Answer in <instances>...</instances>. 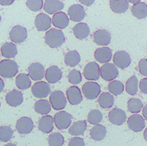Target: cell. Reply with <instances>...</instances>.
Segmentation results:
<instances>
[{"instance_id":"cell-51","label":"cell","mask_w":147,"mask_h":146,"mask_svg":"<svg viewBox=\"0 0 147 146\" xmlns=\"http://www.w3.org/2000/svg\"><path fill=\"white\" fill-rule=\"evenodd\" d=\"M4 146H17L16 144H13V143H8V144H6Z\"/></svg>"},{"instance_id":"cell-38","label":"cell","mask_w":147,"mask_h":146,"mask_svg":"<svg viewBox=\"0 0 147 146\" xmlns=\"http://www.w3.org/2000/svg\"><path fill=\"white\" fill-rule=\"evenodd\" d=\"M13 130L9 126H2L0 127V141L6 143L13 138Z\"/></svg>"},{"instance_id":"cell-3","label":"cell","mask_w":147,"mask_h":146,"mask_svg":"<svg viewBox=\"0 0 147 146\" xmlns=\"http://www.w3.org/2000/svg\"><path fill=\"white\" fill-rule=\"evenodd\" d=\"M50 106L56 110H61L66 108L67 101L63 92L55 90L51 93L50 96Z\"/></svg>"},{"instance_id":"cell-31","label":"cell","mask_w":147,"mask_h":146,"mask_svg":"<svg viewBox=\"0 0 147 146\" xmlns=\"http://www.w3.org/2000/svg\"><path fill=\"white\" fill-rule=\"evenodd\" d=\"M80 54L76 50L69 51L65 54V63L70 67H74L78 65L80 62Z\"/></svg>"},{"instance_id":"cell-40","label":"cell","mask_w":147,"mask_h":146,"mask_svg":"<svg viewBox=\"0 0 147 146\" xmlns=\"http://www.w3.org/2000/svg\"><path fill=\"white\" fill-rule=\"evenodd\" d=\"M88 120L91 124H98L103 120V114L99 110H92L88 115Z\"/></svg>"},{"instance_id":"cell-52","label":"cell","mask_w":147,"mask_h":146,"mask_svg":"<svg viewBox=\"0 0 147 146\" xmlns=\"http://www.w3.org/2000/svg\"><path fill=\"white\" fill-rule=\"evenodd\" d=\"M1 20H2V17H1V15H0V22H1Z\"/></svg>"},{"instance_id":"cell-17","label":"cell","mask_w":147,"mask_h":146,"mask_svg":"<svg viewBox=\"0 0 147 146\" xmlns=\"http://www.w3.org/2000/svg\"><path fill=\"white\" fill-rule=\"evenodd\" d=\"M35 27L39 31H45L51 27L52 20L50 16L45 13H40L35 18Z\"/></svg>"},{"instance_id":"cell-22","label":"cell","mask_w":147,"mask_h":146,"mask_svg":"<svg viewBox=\"0 0 147 146\" xmlns=\"http://www.w3.org/2000/svg\"><path fill=\"white\" fill-rule=\"evenodd\" d=\"M38 128L43 133L48 134L53 130L54 121L51 116H45L39 119L38 122Z\"/></svg>"},{"instance_id":"cell-8","label":"cell","mask_w":147,"mask_h":146,"mask_svg":"<svg viewBox=\"0 0 147 146\" xmlns=\"http://www.w3.org/2000/svg\"><path fill=\"white\" fill-rule=\"evenodd\" d=\"M83 74L86 79L97 81L100 79V67L95 62H90L85 65Z\"/></svg>"},{"instance_id":"cell-21","label":"cell","mask_w":147,"mask_h":146,"mask_svg":"<svg viewBox=\"0 0 147 146\" xmlns=\"http://www.w3.org/2000/svg\"><path fill=\"white\" fill-rule=\"evenodd\" d=\"M24 101L23 94L18 90H12L6 95V102L12 107H17L20 106Z\"/></svg>"},{"instance_id":"cell-1","label":"cell","mask_w":147,"mask_h":146,"mask_svg":"<svg viewBox=\"0 0 147 146\" xmlns=\"http://www.w3.org/2000/svg\"><path fill=\"white\" fill-rule=\"evenodd\" d=\"M65 35L61 30L52 28L47 31L45 36V43L51 48H58L65 42Z\"/></svg>"},{"instance_id":"cell-25","label":"cell","mask_w":147,"mask_h":146,"mask_svg":"<svg viewBox=\"0 0 147 146\" xmlns=\"http://www.w3.org/2000/svg\"><path fill=\"white\" fill-rule=\"evenodd\" d=\"M74 35L78 39H85L90 35V30L88 24L85 23H80L76 24L73 28Z\"/></svg>"},{"instance_id":"cell-39","label":"cell","mask_w":147,"mask_h":146,"mask_svg":"<svg viewBox=\"0 0 147 146\" xmlns=\"http://www.w3.org/2000/svg\"><path fill=\"white\" fill-rule=\"evenodd\" d=\"M63 143H64V138L59 132H55L49 136V146H63Z\"/></svg>"},{"instance_id":"cell-47","label":"cell","mask_w":147,"mask_h":146,"mask_svg":"<svg viewBox=\"0 0 147 146\" xmlns=\"http://www.w3.org/2000/svg\"><path fill=\"white\" fill-rule=\"evenodd\" d=\"M80 2L82 5H86V6H90V5L94 3V0H86V1H85V0H80Z\"/></svg>"},{"instance_id":"cell-50","label":"cell","mask_w":147,"mask_h":146,"mask_svg":"<svg viewBox=\"0 0 147 146\" xmlns=\"http://www.w3.org/2000/svg\"><path fill=\"white\" fill-rule=\"evenodd\" d=\"M129 2H130V3H134V4H136V3H138V2H140V0H130Z\"/></svg>"},{"instance_id":"cell-26","label":"cell","mask_w":147,"mask_h":146,"mask_svg":"<svg viewBox=\"0 0 147 146\" xmlns=\"http://www.w3.org/2000/svg\"><path fill=\"white\" fill-rule=\"evenodd\" d=\"M131 13L134 17L138 19H144L147 15V7L146 3L139 2L133 5L131 7Z\"/></svg>"},{"instance_id":"cell-46","label":"cell","mask_w":147,"mask_h":146,"mask_svg":"<svg viewBox=\"0 0 147 146\" xmlns=\"http://www.w3.org/2000/svg\"><path fill=\"white\" fill-rule=\"evenodd\" d=\"M13 2H14V0H0V5H5V6L12 5Z\"/></svg>"},{"instance_id":"cell-11","label":"cell","mask_w":147,"mask_h":146,"mask_svg":"<svg viewBox=\"0 0 147 146\" xmlns=\"http://www.w3.org/2000/svg\"><path fill=\"white\" fill-rule=\"evenodd\" d=\"M127 126L129 129L133 132H141L146 127V121L142 116L134 114L129 117L127 120Z\"/></svg>"},{"instance_id":"cell-48","label":"cell","mask_w":147,"mask_h":146,"mask_svg":"<svg viewBox=\"0 0 147 146\" xmlns=\"http://www.w3.org/2000/svg\"><path fill=\"white\" fill-rule=\"evenodd\" d=\"M4 88H5V83L3 80L0 78V93L4 90Z\"/></svg>"},{"instance_id":"cell-6","label":"cell","mask_w":147,"mask_h":146,"mask_svg":"<svg viewBox=\"0 0 147 146\" xmlns=\"http://www.w3.org/2000/svg\"><path fill=\"white\" fill-rule=\"evenodd\" d=\"M113 62H114V65L117 67V68H119L121 69H126L131 63V58L129 53L127 52L120 51L117 52L116 53H114V55L113 57Z\"/></svg>"},{"instance_id":"cell-42","label":"cell","mask_w":147,"mask_h":146,"mask_svg":"<svg viewBox=\"0 0 147 146\" xmlns=\"http://www.w3.org/2000/svg\"><path fill=\"white\" fill-rule=\"evenodd\" d=\"M26 6L30 10L37 12L42 8L43 1L42 0H28L26 2Z\"/></svg>"},{"instance_id":"cell-23","label":"cell","mask_w":147,"mask_h":146,"mask_svg":"<svg viewBox=\"0 0 147 146\" xmlns=\"http://www.w3.org/2000/svg\"><path fill=\"white\" fill-rule=\"evenodd\" d=\"M53 24L60 29L66 28L69 24V19L67 15L63 12H58L53 16Z\"/></svg>"},{"instance_id":"cell-5","label":"cell","mask_w":147,"mask_h":146,"mask_svg":"<svg viewBox=\"0 0 147 146\" xmlns=\"http://www.w3.org/2000/svg\"><path fill=\"white\" fill-rule=\"evenodd\" d=\"M71 116L66 111L58 112L53 118L55 126L60 130L67 129L71 125Z\"/></svg>"},{"instance_id":"cell-16","label":"cell","mask_w":147,"mask_h":146,"mask_svg":"<svg viewBox=\"0 0 147 146\" xmlns=\"http://www.w3.org/2000/svg\"><path fill=\"white\" fill-rule=\"evenodd\" d=\"M93 39L95 43L98 45L107 46L111 42V36L107 30L100 29L94 33Z\"/></svg>"},{"instance_id":"cell-24","label":"cell","mask_w":147,"mask_h":146,"mask_svg":"<svg viewBox=\"0 0 147 146\" xmlns=\"http://www.w3.org/2000/svg\"><path fill=\"white\" fill-rule=\"evenodd\" d=\"M64 8V3L57 0H47L45 2L44 10L48 14L53 15Z\"/></svg>"},{"instance_id":"cell-36","label":"cell","mask_w":147,"mask_h":146,"mask_svg":"<svg viewBox=\"0 0 147 146\" xmlns=\"http://www.w3.org/2000/svg\"><path fill=\"white\" fill-rule=\"evenodd\" d=\"M143 102L138 98H131L127 102V109L133 114H138L143 108Z\"/></svg>"},{"instance_id":"cell-41","label":"cell","mask_w":147,"mask_h":146,"mask_svg":"<svg viewBox=\"0 0 147 146\" xmlns=\"http://www.w3.org/2000/svg\"><path fill=\"white\" fill-rule=\"evenodd\" d=\"M68 79L71 84H74V85L79 84L82 79L81 73L78 70L74 69L69 72V75H68Z\"/></svg>"},{"instance_id":"cell-28","label":"cell","mask_w":147,"mask_h":146,"mask_svg":"<svg viewBox=\"0 0 147 146\" xmlns=\"http://www.w3.org/2000/svg\"><path fill=\"white\" fill-rule=\"evenodd\" d=\"M1 53L6 58H13L18 53L17 47L11 42H6L1 47Z\"/></svg>"},{"instance_id":"cell-43","label":"cell","mask_w":147,"mask_h":146,"mask_svg":"<svg viewBox=\"0 0 147 146\" xmlns=\"http://www.w3.org/2000/svg\"><path fill=\"white\" fill-rule=\"evenodd\" d=\"M139 72L142 76H147V60L146 58L141 60L138 63Z\"/></svg>"},{"instance_id":"cell-32","label":"cell","mask_w":147,"mask_h":146,"mask_svg":"<svg viewBox=\"0 0 147 146\" xmlns=\"http://www.w3.org/2000/svg\"><path fill=\"white\" fill-rule=\"evenodd\" d=\"M98 104L103 108H110L113 106L114 103V98L111 94L109 92H103L99 96Z\"/></svg>"},{"instance_id":"cell-15","label":"cell","mask_w":147,"mask_h":146,"mask_svg":"<svg viewBox=\"0 0 147 146\" xmlns=\"http://www.w3.org/2000/svg\"><path fill=\"white\" fill-rule=\"evenodd\" d=\"M68 15L72 21L80 22L85 18V10L84 7L78 4H75V5H72L69 8Z\"/></svg>"},{"instance_id":"cell-20","label":"cell","mask_w":147,"mask_h":146,"mask_svg":"<svg viewBox=\"0 0 147 146\" xmlns=\"http://www.w3.org/2000/svg\"><path fill=\"white\" fill-rule=\"evenodd\" d=\"M45 78L47 81L51 84L58 82L62 78V71L56 65L49 67L45 71Z\"/></svg>"},{"instance_id":"cell-4","label":"cell","mask_w":147,"mask_h":146,"mask_svg":"<svg viewBox=\"0 0 147 146\" xmlns=\"http://www.w3.org/2000/svg\"><path fill=\"white\" fill-rule=\"evenodd\" d=\"M118 75L119 71L113 63H106L100 68V76L105 81H114Z\"/></svg>"},{"instance_id":"cell-18","label":"cell","mask_w":147,"mask_h":146,"mask_svg":"<svg viewBox=\"0 0 147 146\" xmlns=\"http://www.w3.org/2000/svg\"><path fill=\"white\" fill-rule=\"evenodd\" d=\"M66 96L69 103L72 106L79 105L82 101V95L80 89L76 86L69 87L66 91Z\"/></svg>"},{"instance_id":"cell-45","label":"cell","mask_w":147,"mask_h":146,"mask_svg":"<svg viewBox=\"0 0 147 146\" xmlns=\"http://www.w3.org/2000/svg\"><path fill=\"white\" fill-rule=\"evenodd\" d=\"M140 89L143 94H147V79L145 78L140 82Z\"/></svg>"},{"instance_id":"cell-13","label":"cell","mask_w":147,"mask_h":146,"mask_svg":"<svg viewBox=\"0 0 147 146\" xmlns=\"http://www.w3.org/2000/svg\"><path fill=\"white\" fill-rule=\"evenodd\" d=\"M34 122L28 117H21L16 123V129L20 135H28L33 130Z\"/></svg>"},{"instance_id":"cell-53","label":"cell","mask_w":147,"mask_h":146,"mask_svg":"<svg viewBox=\"0 0 147 146\" xmlns=\"http://www.w3.org/2000/svg\"><path fill=\"white\" fill-rule=\"evenodd\" d=\"M0 106H1V103H0Z\"/></svg>"},{"instance_id":"cell-9","label":"cell","mask_w":147,"mask_h":146,"mask_svg":"<svg viewBox=\"0 0 147 146\" xmlns=\"http://www.w3.org/2000/svg\"><path fill=\"white\" fill-rule=\"evenodd\" d=\"M31 92L36 98H45L51 92L50 84L45 81L35 83L31 88Z\"/></svg>"},{"instance_id":"cell-30","label":"cell","mask_w":147,"mask_h":146,"mask_svg":"<svg viewBox=\"0 0 147 146\" xmlns=\"http://www.w3.org/2000/svg\"><path fill=\"white\" fill-rule=\"evenodd\" d=\"M87 129V124L85 121H76L71 125L69 132L74 136L83 135Z\"/></svg>"},{"instance_id":"cell-44","label":"cell","mask_w":147,"mask_h":146,"mask_svg":"<svg viewBox=\"0 0 147 146\" xmlns=\"http://www.w3.org/2000/svg\"><path fill=\"white\" fill-rule=\"evenodd\" d=\"M69 146H85V143L82 138L74 137L69 141Z\"/></svg>"},{"instance_id":"cell-35","label":"cell","mask_w":147,"mask_h":146,"mask_svg":"<svg viewBox=\"0 0 147 146\" xmlns=\"http://www.w3.org/2000/svg\"><path fill=\"white\" fill-rule=\"evenodd\" d=\"M125 89L127 94L130 95H135L137 94L138 90V79L137 76L133 75L126 82Z\"/></svg>"},{"instance_id":"cell-34","label":"cell","mask_w":147,"mask_h":146,"mask_svg":"<svg viewBox=\"0 0 147 146\" xmlns=\"http://www.w3.org/2000/svg\"><path fill=\"white\" fill-rule=\"evenodd\" d=\"M16 84L21 90H26L27 89L30 88L31 85V81L29 76L26 73H20L16 77Z\"/></svg>"},{"instance_id":"cell-14","label":"cell","mask_w":147,"mask_h":146,"mask_svg":"<svg viewBox=\"0 0 147 146\" xmlns=\"http://www.w3.org/2000/svg\"><path fill=\"white\" fill-rule=\"evenodd\" d=\"M109 119L110 122L114 125L120 126L125 122L127 119L126 113L120 108H114L109 114Z\"/></svg>"},{"instance_id":"cell-19","label":"cell","mask_w":147,"mask_h":146,"mask_svg":"<svg viewBox=\"0 0 147 146\" xmlns=\"http://www.w3.org/2000/svg\"><path fill=\"white\" fill-rule=\"evenodd\" d=\"M94 57L98 63H108L112 58V50L109 47H100L96 50Z\"/></svg>"},{"instance_id":"cell-27","label":"cell","mask_w":147,"mask_h":146,"mask_svg":"<svg viewBox=\"0 0 147 146\" xmlns=\"http://www.w3.org/2000/svg\"><path fill=\"white\" fill-rule=\"evenodd\" d=\"M107 130L104 126L100 124H96L91 129L90 137L92 140L96 141H100L105 138L107 135Z\"/></svg>"},{"instance_id":"cell-33","label":"cell","mask_w":147,"mask_h":146,"mask_svg":"<svg viewBox=\"0 0 147 146\" xmlns=\"http://www.w3.org/2000/svg\"><path fill=\"white\" fill-rule=\"evenodd\" d=\"M35 111L41 115H46L51 110V106L47 100H39L34 104Z\"/></svg>"},{"instance_id":"cell-2","label":"cell","mask_w":147,"mask_h":146,"mask_svg":"<svg viewBox=\"0 0 147 146\" xmlns=\"http://www.w3.org/2000/svg\"><path fill=\"white\" fill-rule=\"evenodd\" d=\"M18 72V65L13 60H3L0 62V75L6 79L14 77Z\"/></svg>"},{"instance_id":"cell-10","label":"cell","mask_w":147,"mask_h":146,"mask_svg":"<svg viewBox=\"0 0 147 146\" xmlns=\"http://www.w3.org/2000/svg\"><path fill=\"white\" fill-rule=\"evenodd\" d=\"M28 76L34 81L42 79L45 74V69L42 64L39 63H34L28 66Z\"/></svg>"},{"instance_id":"cell-37","label":"cell","mask_w":147,"mask_h":146,"mask_svg":"<svg viewBox=\"0 0 147 146\" xmlns=\"http://www.w3.org/2000/svg\"><path fill=\"white\" fill-rule=\"evenodd\" d=\"M108 89L111 94L115 96H118V95L122 94L124 89H125V87H124V84L120 81L114 80V81H111L109 84Z\"/></svg>"},{"instance_id":"cell-12","label":"cell","mask_w":147,"mask_h":146,"mask_svg":"<svg viewBox=\"0 0 147 146\" xmlns=\"http://www.w3.org/2000/svg\"><path fill=\"white\" fill-rule=\"evenodd\" d=\"M27 38V30L21 26H16L9 32V39L15 43H22Z\"/></svg>"},{"instance_id":"cell-7","label":"cell","mask_w":147,"mask_h":146,"mask_svg":"<svg viewBox=\"0 0 147 146\" xmlns=\"http://www.w3.org/2000/svg\"><path fill=\"white\" fill-rule=\"evenodd\" d=\"M82 92L88 100H95L100 94V87L96 82H86L82 87Z\"/></svg>"},{"instance_id":"cell-49","label":"cell","mask_w":147,"mask_h":146,"mask_svg":"<svg viewBox=\"0 0 147 146\" xmlns=\"http://www.w3.org/2000/svg\"><path fill=\"white\" fill-rule=\"evenodd\" d=\"M143 114H144V117L145 119H146L147 116H146V106H144V110H143Z\"/></svg>"},{"instance_id":"cell-29","label":"cell","mask_w":147,"mask_h":146,"mask_svg":"<svg viewBox=\"0 0 147 146\" xmlns=\"http://www.w3.org/2000/svg\"><path fill=\"white\" fill-rule=\"evenodd\" d=\"M109 5L111 10L115 13H124L129 8V2L125 0H119V1L111 0L109 2Z\"/></svg>"}]
</instances>
